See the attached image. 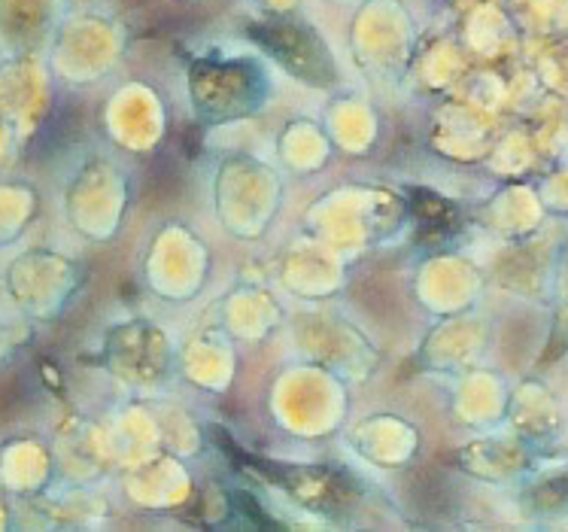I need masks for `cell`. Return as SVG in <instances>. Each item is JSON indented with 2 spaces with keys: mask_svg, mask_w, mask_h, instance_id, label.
Segmentation results:
<instances>
[{
  "mask_svg": "<svg viewBox=\"0 0 568 532\" xmlns=\"http://www.w3.org/2000/svg\"><path fill=\"white\" fill-rule=\"evenodd\" d=\"M10 128H12L10 119H7V117H3V113H0V140L10 138Z\"/></svg>",
  "mask_w": 568,
  "mask_h": 532,
  "instance_id": "7a4b0ae2",
  "label": "cell"
},
{
  "mask_svg": "<svg viewBox=\"0 0 568 532\" xmlns=\"http://www.w3.org/2000/svg\"><path fill=\"white\" fill-rule=\"evenodd\" d=\"M61 0H0V49L24 56L52 37L59 24Z\"/></svg>",
  "mask_w": 568,
  "mask_h": 532,
  "instance_id": "6da1fadb",
  "label": "cell"
},
{
  "mask_svg": "<svg viewBox=\"0 0 568 532\" xmlns=\"http://www.w3.org/2000/svg\"><path fill=\"white\" fill-rule=\"evenodd\" d=\"M3 350H7V325L0 323V359H3Z\"/></svg>",
  "mask_w": 568,
  "mask_h": 532,
  "instance_id": "3957f363",
  "label": "cell"
},
{
  "mask_svg": "<svg viewBox=\"0 0 568 532\" xmlns=\"http://www.w3.org/2000/svg\"><path fill=\"white\" fill-rule=\"evenodd\" d=\"M0 64H3V59H0Z\"/></svg>",
  "mask_w": 568,
  "mask_h": 532,
  "instance_id": "277c9868",
  "label": "cell"
}]
</instances>
